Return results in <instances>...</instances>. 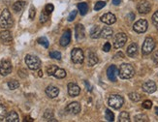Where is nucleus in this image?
I'll use <instances>...</instances> for the list:
<instances>
[{"label": "nucleus", "instance_id": "f257e3e1", "mask_svg": "<svg viewBox=\"0 0 158 122\" xmlns=\"http://www.w3.org/2000/svg\"><path fill=\"white\" fill-rule=\"evenodd\" d=\"M14 24L12 15L8 9H4L3 12L0 15V27L3 29H8Z\"/></svg>", "mask_w": 158, "mask_h": 122}, {"label": "nucleus", "instance_id": "f03ea898", "mask_svg": "<svg viewBox=\"0 0 158 122\" xmlns=\"http://www.w3.org/2000/svg\"><path fill=\"white\" fill-rule=\"evenodd\" d=\"M118 75H120V77L121 79H131V78L134 77L135 69H134V67L131 64L124 63V64L120 65V71H118Z\"/></svg>", "mask_w": 158, "mask_h": 122}, {"label": "nucleus", "instance_id": "7ed1b4c3", "mask_svg": "<svg viewBox=\"0 0 158 122\" xmlns=\"http://www.w3.org/2000/svg\"><path fill=\"white\" fill-rule=\"evenodd\" d=\"M25 63L30 70H38L41 66V60L35 55L27 54L25 56Z\"/></svg>", "mask_w": 158, "mask_h": 122}, {"label": "nucleus", "instance_id": "20e7f679", "mask_svg": "<svg viewBox=\"0 0 158 122\" xmlns=\"http://www.w3.org/2000/svg\"><path fill=\"white\" fill-rule=\"evenodd\" d=\"M108 104H109L110 107L117 110V108H120L123 106L124 99L120 96V95L113 94V95H111V96H110V98L108 100Z\"/></svg>", "mask_w": 158, "mask_h": 122}, {"label": "nucleus", "instance_id": "39448f33", "mask_svg": "<svg viewBox=\"0 0 158 122\" xmlns=\"http://www.w3.org/2000/svg\"><path fill=\"white\" fill-rule=\"evenodd\" d=\"M49 76H54L57 79H63L66 77V71L61 68H58L55 65H51L47 69Z\"/></svg>", "mask_w": 158, "mask_h": 122}, {"label": "nucleus", "instance_id": "423d86ee", "mask_svg": "<svg viewBox=\"0 0 158 122\" xmlns=\"http://www.w3.org/2000/svg\"><path fill=\"white\" fill-rule=\"evenodd\" d=\"M155 47V42L152 38L150 37H148L146 40H144V42L143 44V47H142V51H143V54L144 55H148L150 52H152V51L154 50Z\"/></svg>", "mask_w": 158, "mask_h": 122}, {"label": "nucleus", "instance_id": "0eeeda50", "mask_svg": "<svg viewBox=\"0 0 158 122\" xmlns=\"http://www.w3.org/2000/svg\"><path fill=\"white\" fill-rule=\"evenodd\" d=\"M126 41H127L126 34L123 32L117 33L114 39V47L115 49H121L125 45V43H126Z\"/></svg>", "mask_w": 158, "mask_h": 122}, {"label": "nucleus", "instance_id": "6e6552de", "mask_svg": "<svg viewBox=\"0 0 158 122\" xmlns=\"http://www.w3.org/2000/svg\"><path fill=\"white\" fill-rule=\"evenodd\" d=\"M71 58H72V61H73L74 63L76 64H82L83 62V52L81 49H79V47H76L71 52Z\"/></svg>", "mask_w": 158, "mask_h": 122}, {"label": "nucleus", "instance_id": "1a4fd4ad", "mask_svg": "<svg viewBox=\"0 0 158 122\" xmlns=\"http://www.w3.org/2000/svg\"><path fill=\"white\" fill-rule=\"evenodd\" d=\"M13 66L12 63L9 60H2L0 62V75L3 77L8 76V75L12 72Z\"/></svg>", "mask_w": 158, "mask_h": 122}, {"label": "nucleus", "instance_id": "9d476101", "mask_svg": "<svg viewBox=\"0 0 158 122\" xmlns=\"http://www.w3.org/2000/svg\"><path fill=\"white\" fill-rule=\"evenodd\" d=\"M148 23L146 19H140L138 20L137 22H135L134 26H133V29L137 32V33H144L148 30Z\"/></svg>", "mask_w": 158, "mask_h": 122}, {"label": "nucleus", "instance_id": "9b49d317", "mask_svg": "<svg viewBox=\"0 0 158 122\" xmlns=\"http://www.w3.org/2000/svg\"><path fill=\"white\" fill-rule=\"evenodd\" d=\"M0 39H1L2 43L5 45H10L13 42V36H12V33L7 30V29H4L0 32Z\"/></svg>", "mask_w": 158, "mask_h": 122}, {"label": "nucleus", "instance_id": "f8f14e48", "mask_svg": "<svg viewBox=\"0 0 158 122\" xmlns=\"http://www.w3.org/2000/svg\"><path fill=\"white\" fill-rule=\"evenodd\" d=\"M65 110L70 114H78L81 112V105L79 102H72L66 107Z\"/></svg>", "mask_w": 158, "mask_h": 122}, {"label": "nucleus", "instance_id": "ddd939ff", "mask_svg": "<svg viewBox=\"0 0 158 122\" xmlns=\"http://www.w3.org/2000/svg\"><path fill=\"white\" fill-rule=\"evenodd\" d=\"M138 12L142 15H144V14H148L151 10V4L148 1H143L141 3L138 4L137 6Z\"/></svg>", "mask_w": 158, "mask_h": 122}, {"label": "nucleus", "instance_id": "4468645a", "mask_svg": "<svg viewBox=\"0 0 158 122\" xmlns=\"http://www.w3.org/2000/svg\"><path fill=\"white\" fill-rule=\"evenodd\" d=\"M101 22L105 24H108V25H111V24H114L116 20V18L114 14L111 13H106L105 15H103L101 17Z\"/></svg>", "mask_w": 158, "mask_h": 122}, {"label": "nucleus", "instance_id": "2eb2a0df", "mask_svg": "<svg viewBox=\"0 0 158 122\" xmlns=\"http://www.w3.org/2000/svg\"><path fill=\"white\" fill-rule=\"evenodd\" d=\"M157 87L153 80H148L143 84V90L147 93H154Z\"/></svg>", "mask_w": 158, "mask_h": 122}, {"label": "nucleus", "instance_id": "dca6fc26", "mask_svg": "<svg viewBox=\"0 0 158 122\" xmlns=\"http://www.w3.org/2000/svg\"><path fill=\"white\" fill-rule=\"evenodd\" d=\"M75 33H76V38L77 40L80 42V41L83 40L85 37V29H84V26L83 24H77L75 27Z\"/></svg>", "mask_w": 158, "mask_h": 122}, {"label": "nucleus", "instance_id": "f3484780", "mask_svg": "<svg viewBox=\"0 0 158 122\" xmlns=\"http://www.w3.org/2000/svg\"><path fill=\"white\" fill-rule=\"evenodd\" d=\"M117 74H118V70H117V68L115 65H111L108 68V70H107V76H108V78H109V79L111 81H115L116 80Z\"/></svg>", "mask_w": 158, "mask_h": 122}, {"label": "nucleus", "instance_id": "a211bd4d", "mask_svg": "<svg viewBox=\"0 0 158 122\" xmlns=\"http://www.w3.org/2000/svg\"><path fill=\"white\" fill-rule=\"evenodd\" d=\"M81 92L80 87H79L78 84L70 83L68 84V94L70 95L71 97H77L79 94Z\"/></svg>", "mask_w": 158, "mask_h": 122}, {"label": "nucleus", "instance_id": "6ab92c4d", "mask_svg": "<svg viewBox=\"0 0 158 122\" xmlns=\"http://www.w3.org/2000/svg\"><path fill=\"white\" fill-rule=\"evenodd\" d=\"M46 94H47V96L49 98H55L58 96L59 94V89L56 87V86H54V85H49L47 88H46Z\"/></svg>", "mask_w": 158, "mask_h": 122}, {"label": "nucleus", "instance_id": "aec40b11", "mask_svg": "<svg viewBox=\"0 0 158 122\" xmlns=\"http://www.w3.org/2000/svg\"><path fill=\"white\" fill-rule=\"evenodd\" d=\"M71 42V31L70 30H66L60 38V41H59V43H60V46L62 47H66L69 45V43Z\"/></svg>", "mask_w": 158, "mask_h": 122}, {"label": "nucleus", "instance_id": "412c9836", "mask_svg": "<svg viewBox=\"0 0 158 122\" xmlns=\"http://www.w3.org/2000/svg\"><path fill=\"white\" fill-rule=\"evenodd\" d=\"M113 34H114L113 29H111V27H109V26H106L102 29V31L100 33V36L103 39H110L111 36H113Z\"/></svg>", "mask_w": 158, "mask_h": 122}, {"label": "nucleus", "instance_id": "4be33fe9", "mask_svg": "<svg viewBox=\"0 0 158 122\" xmlns=\"http://www.w3.org/2000/svg\"><path fill=\"white\" fill-rule=\"evenodd\" d=\"M127 54L130 57H136L138 54V46L135 43H132L127 47Z\"/></svg>", "mask_w": 158, "mask_h": 122}, {"label": "nucleus", "instance_id": "5701e85b", "mask_svg": "<svg viewBox=\"0 0 158 122\" xmlns=\"http://www.w3.org/2000/svg\"><path fill=\"white\" fill-rule=\"evenodd\" d=\"M87 62L89 66H94L98 62V57L93 51H88L87 53Z\"/></svg>", "mask_w": 158, "mask_h": 122}, {"label": "nucleus", "instance_id": "b1692460", "mask_svg": "<svg viewBox=\"0 0 158 122\" xmlns=\"http://www.w3.org/2000/svg\"><path fill=\"white\" fill-rule=\"evenodd\" d=\"M5 121H7V122H18V115L16 112H10L8 114H7V116H6L5 118Z\"/></svg>", "mask_w": 158, "mask_h": 122}, {"label": "nucleus", "instance_id": "393cba45", "mask_svg": "<svg viewBox=\"0 0 158 122\" xmlns=\"http://www.w3.org/2000/svg\"><path fill=\"white\" fill-rule=\"evenodd\" d=\"M100 28H99V26H97V25H94L93 27L91 28L90 30V37L92 39H97L98 37L100 36Z\"/></svg>", "mask_w": 158, "mask_h": 122}, {"label": "nucleus", "instance_id": "a878e982", "mask_svg": "<svg viewBox=\"0 0 158 122\" xmlns=\"http://www.w3.org/2000/svg\"><path fill=\"white\" fill-rule=\"evenodd\" d=\"M24 6H25L24 1H17L16 3H14V5H13V10H14L16 13H18L23 10Z\"/></svg>", "mask_w": 158, "mask_h": 122}, {"label": "nucleus", "instance_id": "bb28decb", "mask_svg": "<svg viewBox=\"0 0 158 122\" xmlns=\"http://www.w3.org/2000/svg\"><path fill=\"white\" fill-rule=\"evenodd\" d=\"M78 9L80 11V14L82 16H84L85 14L87 13L88 11V5L85 3V2H83V3H79L78 5Z\"/></svg>", "mask_w": 158, "mask_h": 122}, {"label": "nucleus", "instance_id": "cd10ccee", "mask_svg": "<svg viewBox=\"0 0 158 122\" xmlns=\"http://www.w3.org/2000/svg\"><path fill=\"white\" fill-rule=\"evenodd\" d=\"M118 120L120 122H129L130 121V116H129V113L127 112H122L120 116H118Z\"/></svg>", "mask_w": 158, "mask_h": 122}, {"label": "nucleus", "instance_id": "c85d7f7f", "mask_svg": "<svg viewBox=\"0 0 158 122\" xmlns=\"http://www.w3.org/2000/svg\"><path fill=\"white\" fill-rule=\"evenodd\" d=\"M7 108H6L5 106L3 105H0V121L1 120H4L7 116Z\"/></svg>", "mask_w": 158, "mask_h": 122}, {"label": "nucleus", "instance_id": "c756f323", "mask_svg": "<svg viewBox=\"0 0 158 122\" xmlns=\"http://www.w3.org/2000/svg\"><path fill=\"white\" fill-rule=\"evenodd\" d=\"M18 86H19V83H18V80H16V79H12V80H10L9 83H8V87L10 88L11 90L17 89V88H18Z\"/></svg>", "mask_w": 158, "mask_h": 122}, {"label": "nucleus", "instance_id": "7c9ffc66", "mask_svg": "<svg viewBox=\"0 0 158 122\" xmlns=\"http://www.w3.org/2000/svg\"><path fill=\"white\" fill-rule=\"evenodd\" d=\"M37 42L40 45H42L44 47H46V49H48V47H49V41L46 37H40L37 40Z\"/></svg>", "mask_w": 158, "mask_h": 122}, {"label": "nucleus", "instance_id": "2f4dec72", "mask_svg": "<svg viewBox=\"0 0 158 122\" xmlns=\"http://www.w3.org/2000/svg\"><path fill=\"white\" fill-rule=\"evenodd\" d=\"M44 118L46 119V120H48V121H55V119H54V113H52V112L51 111H46L45 112V113H44Z\"/></svg>", "mask_w": 158, "mask_h": 122}, {"label": "nucleus", "instance_id": "473e14b6", "mask_svg": "<svg viewBox=\"0 0 158 122\" xmlns=\"http://www.w3.org/2000/svg\"><path fill=\"white\" fill-rule=\"evenodd\" d=\"M135 121L137 122H144V121H148V117L146 114H138L135 116Z\"/></svg>", "mask_w": 158, "mask_h": 122}, {"label": "nucleus", "instance_id": "72a5a7b5", "mask_svg": "<svg viewBox=\"0 0 158 122\" xmlns=\"http://www.w3.org/2000/svg\"><path fill=\"white\" fill-rule=\"evenodd\" d=\"M129 98L133 102H138V101L141 100V95L139 93H137V92H132V93L129 94Z\"/></svg>", "mask_w": 158, "mask_h": 122}, {"label": "nucleus", "instance_id": "f704fd0d", "mask_svg": "<svg viewBox=\"0 0 158 122\" xmlns=\"http://www.w3.org/2000/svg\"><path fill=\"white\" fill-rule=\"evenodd\" d=\"M105 117H106V119L108 121H114L115 120V115L110 110H106V112H105Z\"/></svg>", "mask_w": 158, "mask_h": 122}, {"label": "nucleus", "instance_id": "c9c22d12", "mask_svg": "<svg viewBox=\"0 0 158 122\" xmlns=\"http://www.w3.org/2000/svg\"><path fill=\"white\" fill-rule=\"evenodd\" d=\"M50 56L54 59H57V60H60L61 59V53L59 51H51L50 52Z\"/></svg>", "mask_w": 158, "mask_h": 122}, {"label": "nucleus", "instance_id": "e433bc0d", "mask_svg": "<svg viewBox=\"0 0 158 122\" xmlns=\"http://www.w3.org/2000/svg\"><path fill=\"white\" fill-rule=\"evenodd\" d=\"M48 19H49V15L44 11L41 14V16H40V22L41 23H45L46 22H48Z\"/></svg>", "mask_w": 158, "mask_h": 122}, {"label": "nucleus", "instance_id": "4c0bfd02", "mask_svg": "<svg viewBox=\"0 0 158 122\" xmlns=\"http://www.w3.org/2000/svg\"><path fill=\"white\" fill-rule=\"evenodd\" d=\"M105 5H106V2H104V1H98V2L95 4V6H94V10H95V11H99V10H101L102 8H104Z\"/></svg>", "mask_w": 158, "mask_h": 122}, {"label": "nucleus", "instance_id": "58836bf2", "mask_svg": "<svg viewBox=\"0 0 158 122\" xmlns=\"http://www.w3.org/2000/svg\"><path fill=\"white\" fill-rule=\"evenodd\" d=\"M152 23L154 24V26L156 27V29L158 30V11L153 14V16H152Z\"/></svg>", "mask_w": 158, "mask_h": 122}, {"label": "nucleus", "instance_id": "ea45409f", "mask_svg": "<svg viewBox=\"0 0 158 122\" xmlns=\"http://www.w3.org/2000/svg\"><path fill=\"white\" fill-rule=\"evenodd\" d=\"M55 10V7L52 4H48V5H46L45 7V12L48 14V15H50V14L52 13V11Z\"/></svg>", "mask_w": 158, "mask_h": 122}, {"label": "nucleus", "instance_id": "a19ab883", "mask_svg": "<svg viewBox=\"0 0 158 122\" xmlns=\"http://www.w3.org/2000/svg\"><path fill=\"white\" fill-rule=\"evenodd\" d=\"M151 107H152V102L149 101V100L144 101V103H143V108H147V110H149V108H151Z\"/></svg>", "mask_w": 158, "mask_h": 122}, {"label": "nucleus", "instance_id": "79ce46f5", "mask_svg": "<svg viewBox=\"0 0 158 122\" xmlns=\"http://www.w3.org/2000/svg\"><path fill=\"white\" fill-rule=\"evenodd\" d=\"M35 15H36V11H35V8L33 6H31V8L29 10V18L30 19H33L35 18Z\"/></svg>", "mask_w": 158, "mask_h": 122}, {"label": "nucleus", "instance_id": "37998d69", "mask_svg": "<svg viewBox=\"0 0 158 122\" xmlns=\"http://www.w3.org/2000/svg\"><path fill=\"white\" fill-rule=\"evenodd\" d=\"M76 16H77V11H76V10L72 11V12L70 13L69 17H68V22H73V20L75 19V18H76Z\"/></svg>", "mask_w": 158, "mask_h": 122}, {"label": "nucleus", "instance_id": "c03bdc74", "mask_svg": "<svg viewBox=\"0 0 158 122\" xmlns=\"http://www.w3.org/2000/svg\"><path fill=\"white\" fill-rule=\"evenodd\" d=\"M110 50H111V45H110V43L107 42L106 44L104 45V47H103V51L108 52V51H110Z\"/></svg>", "mask_w": 158, "mask_h": 122}, {"label": "nucleus", "instance_id": "a18cd8bd", "mask_svg": "<svg viewBox=\"0 0 158 122\" xmlns=\"http://www.w3.org/2000/svg\"><path fill=\"white\" fill-rule=\"evenodd\" d=\"M152 60H153V62L155 64L158 65V51H155L153 53V55H152Z\"/></svg>", "mask_w": 158, "mask_h": 122}, {"label": "nucleus", "instance_id": "49530a36", "mask_svg": "<svg viewBox=\"0 0 158 122\" xmlns=\"http://www.w3.org/2000/svg\"><path fill=\"white\" fill-rule=\"evenodd\" d=\"M84 83H85V85H87V90H88V91H91V90H92V88H91V85H89L88 81H87V80H84Z\"/></svg>", "mask_w": 158, "mask_h": 122}, {"label": "nucleus", "instance_id": "de8ad7c7", "mask_svg": "<svg viewBox=\"0 0 158 122\" xmlns=\"http://www.w3.org/2000/svg\"><path fill=\"white\" fill-rule=\"evenodd\" d=\"M121 2V0H113V3L115 4V5H118Z\"/></svg>", "mask_w": 158, "mask_h": 122}, {"label": "nucleus", "instance_id": "09e8293b", "mask_svg": "<svg viewBox=\"0 0 158 122\" xmlns=\"http://www.w3.org/2000/svg\"><path fill=\"white\" fill-rule=\"evenodd\" d=\"M38 76H39V77H43V72H42L41 70L38 72Z\"/></svg>", "mask_w": 158, "mask_h": 122}, {"label": "nucleus", "instance_id": "8fccbe9b", "mask_svg": "<svg viewBox=\"0 0 158 122\" xmlns=\"http://www.w3.org/2000/svg\"><path fill=\"white\" fill-rule=\"evenodd\" d=\"M155 112H156V114H158V107L155 108Z\"/></svg>", "mask_w": 158, "mask_h": 122}]
</instances>
